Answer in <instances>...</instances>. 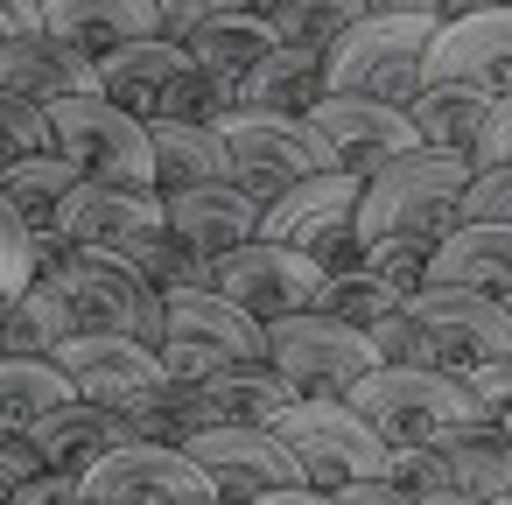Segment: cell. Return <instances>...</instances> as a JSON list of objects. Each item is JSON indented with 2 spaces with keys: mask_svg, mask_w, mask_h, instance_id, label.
<instances>
[{
  "mask_svg": "<svg viewBox=\"0 0 512 505\" xmlns=\"http://www.w3.org/2000/svg\"><path fill=\"white\" fill-rule=\"evenodd\" d=\"M183 456L204 470V484L225 498V505H253L267 491H288L302 484V463L288 456V442L274 428H204L183 442Z\"/></svg>",
  "mask_w": 512,
  "mask_h": 505,
  "instance_id": "cell-15",
  "label": "cell"
},
{
  "mask_svg": "<svg viewBox=\"0 0 512 505\" xmlns=\"http://www.w3.org/2000/svg\"><path fill=\"white\" fill-rule=\"evenodd\" d=\"M330 505H414L407 491H393L386 477H365V484H344V491H330Z\"/></svg>",
  "mask_w": 512,
  "mask_h": 505,
  "instance_id": "cell-48",
  "label": "cell"
},
{
  "mask_svg": "<svg viewBox=\"0 0 512 505\" xmlns=\"http://www.w3.org/2000/svg\"><path fill=\"white\" fill-rule=\"evenodd\" d=\"M386 484L407 491V498H435V491H449V470H442L435 449H393L386 456Z\"/></svg>",
  "mask_w": 512,
  "mask_h": 505,
  "instance_id": "cell-42",
  "label": "cell"
},
{
  "mask_svg": "<svg viewBox=\"0 0 512 505\" xmlns=\"http://www.w3.org/2000/svg\"><path fill=\"white\" fill-rule=\"evenodd\" d=\"M498 505H512V498H498Z\"/></svg>",
  "mask_w": 512,
  "mask_h": 505,
  "instance_id": "cell-55",
  "label": "cell"
},
{
  "mask_svg": "<svg viewBox=\"0 0 512 505\" xmlns=\"http://www.w3.org/2000/svg\"><path fill=\"white\" fill-rule=\"evenodd\" d=\"M36 281V260H29V232H22V218L0 204V295H22Z\"/></svg>",
  "mask_w": 512,
  "mask_h": 505,
  "instance_id": "cell-43",
  "label": "cell"
},
{
  "mask_svg": "<svg viewBox=\"0 0 512 505\" xmlns=\"http://www.w3.org/2000/svg\"><path fill=\"white\" fill-rule=\"evenodd\" d=\"M288 456L302 463V484L309 491H344V484H365V477H386V442L358 421L351 400H288L274 421H267Z\"/></svg>",
  "mask_w": 512,
  "mask_h": 505,
  "instance_id": "cell-8",
  "label": "cell"
},
{
  "mask_svg": "<svg viewBox=\"0 0 512 505\" xmlns=\"http://www.w3.org/2000/svg\"><path fill=\"white\" fill-rule=\"evenodd\" d=\"M505 8H512V0H505Z\"/></svg>",
  "mask_w": 512,
  "mask_h": 505,
  "instance_id": "cell-57",
  "label": "cell"
},
{
  "mask_svg": "<svg viewBox=\"0 0 512 505\" xmlns=\"http://www.w3.org/2000/svg\"><path fill=\"white\" fill-rule=\"evenodd\" d=\"M36 281H50L71 309L78 330H99V337H134V344H162V295L113 253H64L57 267H43Z\"/></svg>",
  "mask_w": 512,
  "mask_h": 505,
  "instance_id": "cell-7",
  "label": "cell"
},
{
  "mask_svg": "<svg viewBox=\"0 0 512 505\" xmlns=\"http://www.w3.org/2000/svg\"><path fill=\"white\" fill-rule=\"evenodd\" d=\"M162 225H169V239L190 246L204 267H218L225 253L253 246L260 204H253L246 190H232V183H197V190H169V197H162Z\"/></svg>",
  "mask_w": 512,
  "mask_h": 505,
  "instance_id": "cell-19",
  "label": "cell"
},
{
  "mask_svg": "<svg viewBox=\"0 0 512 505\" xmlns=\"http://www.w3.org/2000/svg\"><path fill=\"white\" fill-rule=\"evenodd\" d=\"M470 169H512V92L491 99L484 134H477V148H470Z\"/></svg>",
  "mask_w": 512,
  "mask_h": 505,
  "instance_id": "cell-44",
  "label": "cell"
},
{
  "mask_svg": "<svg viewBox=\"0 0 512 505\" xmlns=\"http://www.w3.org/2000/svg\"><path fill=\"white\" fill-rule=\"evenodd\" d=\"M64 246L78 253H113V260H134L148 239H162V197L155 190H127V183H78L50 225Z\"/></svg>",
  "mask_w": 512,
  "mask_h": 505,
  "instance_id": "cell-14",
  "label": "cell"
},
{
  "mask_svg": "<svg viewBox=\"0 0 512 505\" xmlns=\"http://www.w3.org/2000/svg\"><path fill=\"white\" fill-rule=\"evenodd\" d=\"M260 344H267L260 323L239 316L225 295H211V288L162 295V344H155V358H162L169 379L204 386V379H218L232 365H260Z\"/></svg>",
  "mask_w": 512,
  "mask_h": 505,
  "instance_id": "cell-10",
  "label": "cell"
},
{
  "mask_svg": "<svg viewBox=\"0 0 512 505\" xmlns=\"http://www.w3.org/2000/svg\"><path fill=\"white\" fill-rule=\"evenodd\" d=\"M253 239L302 253L323 281H330V274H351V267L365 260V246H358V176L330 169V176H309V183L281 190V197L260 211V232H253Z\"/></svg>",
  "mask_w": 512,
  "mask_h": 505,
  "instance_id": "cell-5",
  "label": "cell"
},
{
  "mask_svg": "<svg viewBox=\"0 0 512 505\" xmlns=\"http://www.w3.org/2000/svg\"><path fill=\"white\" fill-rule=\"evenodd\" d=\"M50 365L71 379V393H78V400L113 407V414L141 407V400L162 386V358H155L148 344H134V337H99V330L64 337V344L50 351Z\"/></svg>",
  "mask_w": 512,
  "mask_h": 505,
  "instance_id": "cell-18",
  "label": "cell"
},
{
  "mask_svg": "<svg viewBox=\"0 0 512 505\" xmlns=\"http://www.w3.org/2000/svg\"><path fill=\"white\" fill-rule=\"evenodd\" d=\"M302 127L323 141V155L344 169V176H372L386 162H400L414 148V127H407V106H379V99H344V92H323Z\"/></svg>",
  "mask_w": 512,
  "mask_h": 505,
  "instance_id": "cell-16",
  "label": "cell"
},
{
  "mask_svg": "<svg viewBox=\"0 0 512 505\" xmlns=\"http://www.w3.org/2000/svg\"><path fill=\"white\" fill-rule=\"evenodd\" d=\"M127 442H134L127 414L92 407V400H71V407H57V414H43V421L29 428L36 463H43V470H57V477H85L99 456H113V449H127Z\"/></svg>",
  "mask_w": 512,
  "mask_h": 505,
  "instance_id": "cell-22",
  "label": "cell"
},
{
  "mask_svg": "<svg viewBox=\"0 0 512 505\" xmlns=\"http://www.w3.org/2000/svg\"><path fill=\"white\" fill-rule=\"evenodd\" d=\"M127 428H134V442L183 449L190 435H204V428H211V407H204V393H197L190 379H169V372H162V386H155L141 407H127Z\"/></svg>",
  "mask_w": 512,
  "mask_h": 505,
  "instance_id": "cell-34",
  "label": "cell"
},
{
  "mask_svg": "<svg viewBox=\"0 0 512 505\" xmlns=\"http://www.w3.org/2000/svg\"><path fill=\"white\" fill-rule=\"evenodd\" d=\"M365 8H379V0H365Z\"/></svg>",
  "mask_w": 512,
  "mask_h": 505,
  "instance_id": "cell-53",
  "label": "cell"
},
{
  "mask_svg": "<svg viewBox=\"0 0 512 505\" xmlns=\"http://www.w3.org/2000/svg\"><path fill=\"white\" fill-rule=\"evenodd\" d=\"M148 155H155V197H169V190H197V183H232L218 127L148 120Z\"/></svg>",
  "mask_w": 512,
  "mask_h": 505,
  "instance_id": "cell-26",
  "label": "cell"
},
{
  "mask_svg": "<svg viewBox=\"0 0 512 505\" xmlns=\"http://www.w3.org/2000/svg\"><path fill=\"white\" fill-rule=\"evenodd\" d=\"M414 505H477V498H463V491H435V498H414Z\"/></svg>",
  "mask_w": 512,
  "mask_h": 505,
  "instance_id": "cell-51",
  "label": "cell"
},
{
  "mask_svg": "<svg viewBox=\"0 0 512 505\" xmlns=\"http://www.w3.org/2000/svg\"><path fill=\"white\" fill-rule=\"evenodd\" d=\"M246 8H253V15H260V8H274V0H246Z\"/></svg>",
  "mask_w": 512,
  "mask_h": 505,
  "instance_id": "cell-52",
  "label": "cell"
},
{
  "mask_svg": "<svg viewBox=\"0 0 512 505\" xmlns=\"http://www.w3.org/2000/svg\"><path fill=\"white\" fill-rule=\"evenodd\" d=\"M218 141H225V169H232V190H246L260 211L309 183V176H330L337 162L323 155V141L302 127V120H281V113H225L218 120Z\"/></svg>",
  "mask_w": 512,
  "mask_h": 505,
  "instance_id": "cell-11",
  "label": "cell"
},
{
  "mask_svg": "<svg viewBox=\"0 0 512 505\" xmlns=\"http://www.w3.org/2000/svg\"><path fill=\"white\" fill-rule=\"evenodd\" d=\"M36 29H43L36 0H0V50H8V43H22V36H36Z\"/></svg>",
  "mask_w": 512,
  "mask_h": 505,
  "instance_id": "cell-49",
  "label": "cell"
},
{
  "mask_svg": "<svg viewBox=\"0 0 512 505\" xmlns=\"http://www.w3.org/2000/svg\"><path fill=\"white\" fill-rule=\"evenodd\" d=\"M358 15H365V0H274V8H260L274 43L281 50H309V57H323Z\"/></svg>",
  "mask_w": 512,
  "mask_h": 505,
  "instance_id": "cell-35",
  "label": "cell"
},
{
  "mask_svg": "<svg viewBox=\"0 0 512 505\" xmlns=\"http://www.w3.org/2000/svg\"><path fill=\"white\" fill-rule=\"evenodd\" d=\"M197 393H204V407H211V428H267V421L295 400L267 365H232V372L204 379Z\"/></svg>",
  "mask_w": 512,
  "mask_h": 505,
  "instance_id": "cell-30",
  "label": "cell"
},
{
  "mask_svg": "<svg viewBox=\"0 0 512 505\" xmlns=\"http://www.w3.org/2000/svg\"><path fill=\"white\" fill-rule=\"evenodd\" d=\"M484 113H491V99H484V92H463V85H421V92L407 99L414 148H428V155H463V162H470V148H477V134H484Z\"/></svg>",
  "mask_w": 512,
  "mask_h": 505,
  "instance_id": "cell-27",
  "label": "cell"
},
{
  "mask_svg": "<svg viewBox=\"0 0 512 505\" xmlns=\"http://www.w3.org/2000/svg\"><path fill=\"white\" fill-rule=\"evenodd\" d=\"M463 190H470V162L463 155L407 148L400 162H386V169H372L358 183V246H386V239L442 246L456 232Z\"/></svg>",
  "mask_w": 512,
  "mask_h": 505,
  "instance_id": "cell-2",
  "label": "cell"
},
{
  "mask_svg": "<svg viewBox=\"0 0 512 505\" xmlns=\"http://www.w3.org/2000/svg\"><path fill=\"white\" fill-rule=\"evenodd\" d=\"M8 505H78V477H57V470H36Z\"/></svg>",
  "mask_w": 512,
  "mask_h": 505,
  "instance_id": "cell-47",
  "label": "cell"
},
{
  "mask_svg": "<svg viewBox=\"0 0 512 505\" xmlns=\"http://www.w3.org/2000/svg\"><path fill=\"white\" fill-rule=\"evenodd\" d=\"M260 337H267V344H260V365H267L295 400H344V393L379 365L372 337L351 330V323H337V316H323V309L288 316V323H267Z\"/></svg>",
  "mask_w": 512,
  "mask_h": 505,
  "instance_id": "cell-6",
  "label": "cell"
},
{
  "mask_svg": "<svg viewBox=\"0 0 512 505\" xmlns=\"http://www.w3.org/2000/svg\"><path fill=\"white\" fill-rule=\"evenodd\" d=\"M190 64H204V71H218V78H246L260 57H274V29L253 15V8H232V15H218V22H204L190 43Z\"/></svg>",
  "mask_w": 512,
  "mask_h": 505,
  "instance_id": "cell-32",
  "label": "cell"
},
{
  "mask_svg": "<svg viewBox=\"0 0 512 505\" xmlns=\"http://www.w3.org/2000/svg\"><path fill=\"white\" fill-rule=\"evenodd\" d=\"M386 15H407V22H428V29H442V22H463V15H477V8H505V0H379Z\"/></svg>",
  "mask_w": 512,
  "mask_h": 505,
  "instance_id": "cell-45",
  "label": "cell"
},
{
  "mask_svg": "<svg viewBox=\"0 0 512 505\" xmlns=\"http://www.w3.org/2000/svg\"><path fill=\"white\" fill-rule=\"evenodd\" d=\"M421 85H463L484 99L512 92V8H477L463 22H442L421 57Z\"/></svg>",
  "mask_w": 512,
  "mask_h": 505,
  "instance_id": "cell-17",
  "label": "cell"
},
{
  "mask_svg": "<svg viewBox=\"0 0 512 505\" xmlns=\"http://www.w3.org/2000/svg\"><path fill=\"white\" fill-rule=\"evenodd\" d=\"M505 316H512V302H505Z\"/></svg>",
  "mask_w": 512,
  "mask_h": 505,
  "instance_id": "cell-54",
  "label": "cell"
},
{
  "mask_svg": "<svg viewBox=\"0 0 512 505\" xmlns=\"http://www.w3.org/2000/svg\"><path fill=\"white\" fill-rule=\"evenodd\" d=\"M0 92H15V99H29V106H57V99L92 92V64L71 57L64 43H50V36L36 29V36H22V43L0 50Z\"/></svg>",
  "mask_w": 512,
  "mask_h": 505,
  "instance_id": "cell-24",
  "label": "cell"
},
{
  "mask_svg": "<svg viewBox=\"0 0 512 505\" xmlns=\"http://www.w3.org/2000/svg\"><path fill=\"white\" fill-rule=\"evenodd\" d=\"M253 505H330V491H309V484H288V491H267Z\"/></svg>",
  "mask_w": 512,
  "mask_h": 505,
  "instance_id": "cell-50",
  "label": "cell"
},
{
  "mask_svg": "<svg viewBox=\"0 0 512 505\" xmlns=\"http://www.w3.org/2000/svg\"><path fill=\"white\" fill-rule=\"evenodd\" d=\"M358 421L386 442V449H435L456 428H477V407L463 393V379L449 372H421V365H372L351 393Z\"/></svg>",
  "mask_w": 512,
  "mask_h": 505,
  "instance_id": "cell-3",
  "label": "cell"
},
{
  "mask_svg": "<svg viewBox=\"0 0 512 505\" xmlns=\"http://www.w3.org/2000/svg\"><path fill=\"white\" fill-rule=\"evenodd\" d=\"M36 15H43V36L64 43L85 64L155 36V8H148V0H36Z\"/></svg>",
  "mask_w": 512,
  "mask_h": 505,
  "instance_id": "cell-21",
  "label": "cell"
},
{
  "mask_svg": "<svg viewBox=\"0 0 512 505\" xmlns=\"http://www.w3.org/2000/svg\"><path fill=\"white\" fill-rule=\"evenodd\" d=\"M78 498H85V505H211L218 491L204 484V470H197L183 449L127 442V449L99 456V463L78 477Z\"/></svg>",
  "mask_w": 512,
  "mask_h": 505,
  "instance_id": "cell-13",
  "label": "cell"
},
{
  "mask_svg": "<svg viewBox=\"0 0 512 505\" xmlns=\"http://www.w3.org/2000/svg\"><path fill=\"white\" fill-rule=\"evenodd\" d=\"M183 71H190V50L148 36V43H127V50L99 57V64H92V92L148 127V120H169V99H176Z\"/></svg>",
  "mask_w": 512,
  "mask_h": 505,
  "instance_id": "cell-20",
  "label": "cell"
},
{
  "mask_svg": "<svg viewBox=\"0 0 512 505\" xmlns=\"http://www.w3.org/2000/svg\"><path fill=\"white\" fill-rule=\"evenodd\" d=\"M428 253H435V246H421V239H386V246H365L358 267H372L379 281H393V288L414 295V288L428 281Z\"/></svg>",
  "mask_w": 512,
  "mask_h": 505,
  "instance_id": "cell-39",
  "label": "cell"
},
{
  "mask_svg": "<svg viewBox=\"0 0 512 505\" xmlns=\"http://www.w3.org/2000/svg\"><path fill=\"white\" fill-rule=\"evenodd\" d=\"M211 505H225V498H211Z\"/></svg>",
  "mask_w": 512,
  "mask_h": 505,
  "instance_id": "cell-56",
  "label": "cell"
},
{
  "mask_svg": "<svg viewBox=\"0 0 512 505\" xmlns=\"http://www.w3.org/2000/svg\"><path fill=\"white\" fill-rule=\"evenodd\" d=\"M316 309L372 337L379 323H393V316L407 309V288H393V281H379L372 267H351V274H330V281H323V302H316Z\"/></svg>",
  "mask_w": 512,
  "mask_h": 505,
  "instance_id": "cell-36",
  "label": "cell"
},
{
  "mask_svg": "<svg viewBox=\"0 0 512 505\" xmlns=\"http://www.w3.org/2000/svg\"><path fill=\"white\" fill-rule=\"evenodd\" d=\"M78 505H85V498H78Z\"/></svg>",
  "mask_w": 512,
  "mask_h": 505,
  "instance_id": "cell-58",
  "label": "cell"
},
{
  "mask_svg": "<svg viewBox=\"0 0 512 505\" xmlns=\"http://www.w3.org/2000/svg\"><path fill=\"white\" fill-rule=\"evenodd\" d=\"M421 288H463V295L512 302V232L505 225H456L428 253V281Z\"/></svg>",
  "mask_w": 512,
  "mask_h": 505,
  "instance_id": "cell-23",
  "label": "cell"
},
{
  "mask_svg": "<svg viewBox=\"0 0 512 505\" xmlns=\"http://www.w3.org/2000/svg\"><path fill=\"white\" fill-rule=\"evenodd\" d=\"M50 120V155H64L85 183H127V190H155V155H148V127L120 106H106L99 92L57 99L43 106Z\"/></svg>",
  "mask_w": 512,
  "mask_h": 505,
  "instance_id": "cell-9",
  "label": "cell"
},
{
  "mask_svg": "<svg viewBox=\"0 0 512 505\" xmlns=\"http://www.w3.org/2000/svg\"><path fill=\"white\" fill-rule=\"evenodd\" d=\"M50 148V120L43 106L15 99V92H0V169H15L22 155H43Z\"/></svg>",
  "mask_w": 512,
  "mask_h": 505,
  "instance_id": "cell-37",
  "label": "cell"
},
{
  "mask_svg": "<svg viewBox=\"0 0 512 505\" xmlns=\"http://www.w3.org/2000/svg\"><path fill=\"white\" fill-rule=\"evenodd\" d=\"M372 351H379V365H421V372L470 379V372L512 358V316H505V302H491V295L414 288L407 309L372 330Z\"/></svg>",
  "mask_w": 512,
  "mask_h": 505,
  "instance_id": "cell-1",
  "label": "cell"
},
{
  "mask_svg": "<svg viewBox=\"0 0 512 505\" xmlns=\"http://www.w3.org/2000/svg\"><path fill=\"white\" fill-rule=\"evenodd\" d=\"M78 393H71V379L50 365V358H0V428H15V435H29L43 414H57V407H71Z\"/></svg>",
  "mask_w": 512,
  "mask_h": 505,
  "instance_id": "cell-33",
  "label": "cell"
},
{
  "mask_svg": "<svg viewBox=\"0 0 512 505\" xmlns=\"http://www.w3.org/2000/svg\"><path fill=\"white\" fill-rule=\"evenodd\" d=\"M64 337H78V323L50 281H29L8 302V316H0V358H50Z\"/></svg>",
  "mask_w": 512,
  "mask_h": 505,
  "instance_id": "cell-31",
  "label": "cell"
},
{
  "mask_svg": "<svg viewBox=\"0 0 512 505\" xmlns=\"http://www.w3.org/2000/svg\"><path fill=\"white\" fill-rule=\"evenodd\" d=\"M232 99H239V113H281V120H302V113L323 99V57L281 50V43H274V57H260V64L232 85Z\"/></svg>",
  "mask_w": 512,
  "mask_h": 505,
  "instance_id": "cell-25",
  "label": "cell"
},
{
  "mask_svg": "<svg viewBox=\"0 0 512 505\" xmlns=\"http://www.w3.org/2000/svg\"><path fill=\"white\" fill-rule=\"evenodd\" d=\"M463 393H470V407H477V421H484V428L512 435V358H498V365L470 372V379H463Z\"/></svg>",
  "mask_w": 512,
  "mask_h": 505,
  "instance_id": "cell-41",
  "label": "cell"
},
{
  "mask_svg": "<svg viewBox=\"0 0 512 505\" xmlns=\"http://www.w3.org/2000/svg\"><path fill=\"white\" fill-rule=\"evenodd\" d=\"M456 225H505L512 232V169H470V190L456 204Z\"/></svg>",
  "mask_w": 512,
  "mask_h": 505,
  "instance_id": "cell-38",
  "label": "cell"
},
{
  "mask_svg": "<svg viewBox=\"0 0 512 505\" xmlns=\"http://www.w3.org/2000/svg\"><path fill=\"white\" fill-rule=\"evenodd\" d=\"M43 463H36V449H29V435H15V428H0V505H8L29 477H36Z\"/></svg>",
  "mask_w": 512,
  "mask_h": 505,
  "instance_id": "cell-46",
  "label": "cell"
},
{
  "mask_svg": "<svg viewBox=\"0 0 512 505\" xmlns=\"http://www.w3.org/2000/svg\"><path fill=\"white\" fill-rule=\"evenodd\" d=\"M435 456L449 470V491H463L477 505L512 498V435H498V428L477 421V428H456L449 442H435Z\"/></svg>",
  "mask_w": 512,
  "mask_h": 505,
  "instance_id": "cell-28",
  "label": "cell"
},
{
  "mask_svg": "<svg viewBox=\"0 0 512 505\" xmlns=\"http://www.w3.org/2000/svg\"><path fill=\"white\" fill-rule=\"evenodd\" d=\"M85 176L64 162V155H22L15 169H0V204H8L15 218H22V232H50L57 225V211H64V197L78 190Z\"/></svg>",
  "mask_w": 512,
  "mask_h": 505,
  "instance_id": "cell-29",
  "label": "cell"
},
{
  "mask_svg": "<svg viewBox=\"0 0 512 505\" xmlns=\"http://www.w3.org/2000/svg\"><path fill=\"white\" fill-rule=\"evenodd\" d=\"M211 295H225L239 316H253V323L267 330V323L309 316V309L323 302V274H316L302 253H288V246L253 239V246L225 253V260L211 267Z\"/></svg>",
  "mask_w": 512,
  "mask_h": 505,
  "instance_id": "cell-12",
  "label": "cell"
},
{
  "mask_svg": "<svg viewBox=\"0 0 512 505\" xmlns=\"http://www.w3.org/2000/svg\"><path fill=\"white\" fill-rule=\"evenodd\" d=\"M428 22L365 8L330 50H323V92L344 99H379V106H407L421 92V57H428Z\"/></svg>",
  "mask_w": 512,
  "mask_h": 505,
  "instance_id": "cell-4",
  "label": "cell"
},
{
  "mask_svg": "<svg viewBox=\"0 0 512 505\" xmlns=\"http://www.w3.org/2000/svg\"><path fill=\"white\" fill-rule=\"evenodd\" d=\"M148 8H155V36L183 50L204 22H218V15H232V8H246V0H148Z\"/></svg>",
  "mask_w": 512,
  "mask_h": 505,
  "instance_id": "cell-40",
  "label": "cell"
}]
</instances>
